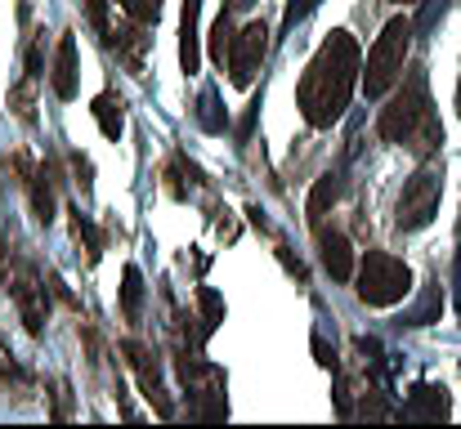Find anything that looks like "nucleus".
<instances>
[{
    "label": "nucleus",
    "mask_w": 461,
    "mask_h": 429,
    "mask_svg": "<svg viewBox=\"0 0 461 429\" xmlns=\"http://www.w3.org/2000/svg\"><path fill=\"white\" fill-rule=\"evenodd\" d=\"M358 72H363V54H358V40L349 31H331L318 54L309 58L305 76L296 85V103H301V117H305L313 130H327L345 117L349 99H354V85H358Z\"/></svg>",
    "instance_id": "nucleus-1"
},
{
    "label": "nucleus",
    "mask_w": 461,
    "mask_h": 429,
    "mask_svg": "<svg viewBox=\"0 0 461 429\" xmlns=\"http://www.w3.org/2000/svg\"><path fill=\"white\" fill-rule=\"evenodd\" d=\"M376 130H381L385 143H403V147H412L417 156H430V152L444 143V130H439V121H435V112H430V85H426L421 72H412V76L403 81V90L381 108Z\"/></svg>",
    "instance_id": "nucleus-2"
},
{
    "label": "nucleus",
    "mask_w": 461,
    "mask_h": 429,
    "mask_svg": "<svg viewBox=\"0 0 461 429\" xmlns=\"http://www.w3.org/2000/svg\"><path fill=\"white\" fill-rule=\"evenodd\" d=\"M408 49H412V18L408 13H394L381 27V36H376V45L367 49V63H363V90H367V99H381V94H390L403 81Z\"/></svg>",
    "instance_id": "nucleus-3"
},
{
    "label": "nucleus",
    "mask_w": 461,
    "mask_h": 429,
    "mask_svg": "<svg viewBox=\"0 0 461 429\" xmlns=\"http://www.w3.org/2000/svg\"><path fill=\"white\" fill-rule=\"evenodd\" d=\"M354 290H358L363 304L390 308V304L408 299V290H412V269H408L403 260L385 255V251H367L363 264L354 269Z\"/></svg>",
    "instance_id": "nucleus-4"
},
{
    "label": "nucleus",
    "mask_w": 461,
    "mask_h": 429,
    "mask_svg": "<svg viewBox=\"0 0 461 429\" xmlns=\"http://www.w3.org/2000/svg\"><path fill=\"white\" fill-rule=\"evenodd\" d=\"M439 197H444V174L435 165H421L408 183H403V197H399V210H394V224L403 233H417L435 219L439 210Z\"/></svg>",
    "instance_id": "nucleus-5"
},
{
    "label": "nucleus",
    "mask_w": 461,
    "mask_h": 429,
    "mask_svg": "<svg viewBox=\"0 0 461 429\" xmlns=\"http://www.w3.org/2000/svg\"><path fill=\"white\" fill-rule=\"evenodd\" d=\"M265 54H269V27L265 22H247L233 36V49H229V76H233V85H251L256 72L265 67Z\"/></svg>",
    "instance_id": "nucleus-6"
},
{
    "label": "nucleus",
    "mask_w": 461,
    "mask_h": 429,
    "mask_svg": "<svg viewBox=\"0 0 461 429\" xmlns=\"http://www.w3.org/2000/svg\"><path fill=\"white\" fill-rule=\"evenodd\" d=\"M122 349H126V358H131V367H135V376H140L144 398L157 407V416H161V421H166V416H175V403H170V394H166V385H161V371H157L153 353H149L140 340H126Z\"/></svg>",
    "instance_id": "nucleus-7"
},
{
    "label": "nucleus",
    "mask_w": 461,
    "mask_h": 429,
    "mask_svg": "<svg viewBox=\"0 0 461 429\" xmlns=\"http://www.w3.org/2000/svg\"><path fill=\"white\" fill-rule=\"evenodd\" d=\"M403 416H408V421H448V389H444V385L421 380V385L408 394Z\"/></svg>",
    "instance_id": "nucleus-8"
},
{
    "label": "nucleus",
    "mask_w": 461,
    "mask_h": 429,
    "mask_svg": "<svg viewBox=\"0 0 461 429\" xmlns=\"http://www.w3.org/2000/svg\"><path fill=\"white\" fill-rule=\"evenodd\" d=\"M9 290H14V299H18V313H23V322H27V331L32 335H41L45 331V286L36 282L32 273H23L18 282H9Z\"/></svg>",
    "instance_id": "nucleus-9"
},
{
    "label": "nucleus",
    "mask_w": 461,
    "mask_h": 429,
    "mask_svg": "<svg viewBox=\"0 0 461 429\" xmlns=\"http://www.w3.org/2000/svg\"><path fill=\"white\" fill-rule=\"evenodd\" d=\"M318 260H322V269H327L336 282H349V278H354V269H358L345 233H318Z\"/></svg>",
    "instance_id": "nucleus-10"
},
{
    "label": "nucleus",
    "mask_w": 461,
    "mask_h": 429,
    "mask_svg": "<svg viewBox=\"0 0 461 429\" xmlns=\"http://www.w3.org/2000/svg\"><path fill=\"white\" fill-rule=\"evenodd\" d=\"M197 13H202V0H184L179 9V67L193 76L197 63H202V36H197Z\"/></svg>",
    "instance_id": "nucleus-11"
},
{
    "label": "nucleus",
    "mask_w": 461,
    "mask_h": 429,
    "mask_svg": "<svg viewBox=\"0 0 461 429\" xmlns=\"http://www.w3.org/2000/svg\"><path fill=\"white\" fill-rule=\"evenodd\" d=\"M77 40L72 36H59V49H54V67H50V85L59 99H77Z\"/></svg>",
    "instance_id": "nucleus-12"
},
{
    "label": "nucleus",
    "mask_w": 461,
    "mask_h": 429,
    "mask_svg": "<svg viewBox=\"0 0 461 429\" xmlns=\"http://www.w3.org/2000/svg\"><path fill=\"white\" fill-rule=\"evenodd\" d=\"M340 192H345V179H340V170H331V174H322L318 183H313V192H309V201H305V210H309V219H322L336 201H340Z\"/></svg>",
    "instance_id": "nucleus-13"
},
{
    "label": "nucleus",
    "mask_w": 461,
    "mask_h": 429,
    "mask_svg": "<svg viewBox=\"0 0 461 429\" xmlns=\"http://www.w3.org/2000/svg\"><path fill=\"white\" fill-rule=\"evenodd\" d=\"M90 112H95V121H99V130L108 139H122V130H126V103H122V94H99Z\"/></svg>",
    "instance_id": "nucleus-14"
},
{
    "label": "nucleus",
    "mask_w": 461,
    "mask_h": 429,
    "mask_svg": "<svg viewBox=\"0 0 461 429\" xmlns=\"http://www.w3.org/2000/svg\"><path fill=\"white\" fill-rule=\"evenodd\" d=\"M23 183H27V192H32V215H36L41 224H50V219H54V188H50V170L41 165V170H32Z\"/></svg>",
    "instance_id": "nucleus-15"
},
{
    "label": "nucleus",
    "mask_w": 461,
    "mask_h": 429,
    "mask_svg": "<svg viewBox=\"0 0 461 429\" xmlns=\"http://www.w3.org/2000/svg\"><path fill=\"white\" fill-rule=\"evenodd\" d=\"M197 126H202L206 135H224V126H229V117H224V108H220V94H215L211 85L197 94Z\"/></svg>",
    "instance_id": "nucleus-16"
},
{
    "label": "nucleus",
    "mask_w": 461,
    "mask_h": 429,
    "mask_svg": "<svg viewBox=\"0 0 461 429\" xmlns=\"http://www.w3.org/2000/svg\"><path fill=\"white\" fill-rule=\"evenodd\" d=\"M122 313L131 322H140V313H144V278L135 264H126V273H122Z\"/></svg>",
    "instance_id": "nucleus-17"
},
{
    "label": "nucleus",
    "mask_w": 461,
    "mask_h": 429,
    "mask_svg": "<svg viewBox=\"0 0 461 429\" xmlns=\"http://www.w3.org/2000/svg\"><path fill=\"white\" fill-rule=\"evenodd\" d=\"M439 308H444V290H439V282H435L426 295H421V304L403 317V326H426V322H435V317H439Z\"/></svg>",
    "instance_id": "nucleus-18"
},
{
    "label": "nucleus",
    "mask_w": 461,
    "mask_h": 429,
    "mask_svg": "<svg viewBox=\"0 0 461 429\" xmlns=\"http://www.w3.org/2000/svg\"><path fill=\"white\" fill-rule=\"evenodd\" d=\"M233 36H238V31H233V18H229V13H220V22L211 27V58H215L220 67L229 63V49H233Z\"/></svg>",
    "instance_id": "nucleus-19"
},
{
    "label": "nucleus",
    "mask_w": 461,
    "mask_h": 429,
    "mask_svg": "<svg viewBox=\"0 0 461 429\" xmlns=\"http://www.w3.org/2000/svg\"><path fill=\"white\" fill-rule=\"evenodd\" d=\"M122 9H126V18L131 22H140V27H149L157 22V13H161V0H117Z\"/></svg>",
    "instance_id": "nucleus-20"
},
{
    "label": "nucleus",
    "mask_w": 461,
    "mask_h": 429,
    "mask_svg": "<svg viewBox=\"0 0 461 429\" xmlns=\"http://www.w3.org/2000/svg\"><path fill=\"white\" fill-rule=\"evenodd\" d=\"M197 299H202V308H206V326H202V331L211 335V331L224 322V304H220V295H215V290H206V286L197 290Z\"/></svg>",
    "instance_id": "nucleus-21"
},
{
    "label": "nucleus",
    "mask_w": 461,
    "mask_h": 429,
    "mask_svg": "<svg viewBox=\"0 0 461 429\" xmlns=\"http://www.w3.org/2000/svg\"><path fill=\"white\" fill-rule=\"evenodd\" d=\"M77 237H86V251H90V260H99V255H104V237H99V228H95L86 215H77Z\"/></svg>",
    "instance_id": "nucleus-22"
},
{
    "label": "nucleus",
    "mask_w": 461,
    "mask_h": 429,
    "mask_svg": "<svg viewBox=\"0 0 461 429\" xmlns=\"http://www.w3.org/2000/svg\"><path fill=\"white\" fill-rule=\"evenodd\" d=\"M72 174H77V188H81V192H90V188H95V179H90V174H95V165H90V156H81V152H72Z\"/></svg>",
    "instance_id": "nucleus-23"
},
{
    "label": "nucleus",
    "mask_w": 461,
    "mask_h": 429,
    "mask_svg": "<svg viewBox=\"0 0 461 429\" xmlns=\"http://www.w3.org/2000/svg\"><path fill=\"white\" fill-rule=\"evenodd\" d=\"M90 22H95V31L108 40L113 36V27H108V9H104V0H90Z\"/></svg>",
    "instance_id": "nucleus-24"
},
{
    "label": "nucleus",
    "mask_w": 461,
    "mask_h": 429,
    "mask_svg": "<svg viewBox=\"0 0 461 429\" xmlns=\"http://www.w3.org/2000/svg\"><path fill=\"white\" fill-rule=\"evenodd\" d=\"M9 380H27L18 367H14V358H9V349L0 344V385H9Z\"/></svg>",
    "instance_id": "nucleus-25"
},
{
    "label": "nucleus",
    "mask_w": 461,
    "mask_h": 429,
    "mask_svg": "<svg viewBox=\"0 0 461 429\" xmlns=\"http://www.w3.org/2000/svg\"><path fill=\"white\" fill-rule=\"evenodd\" d=\"M313 353H318V362H322V367H331V353H327V344H322V340H313Z\"/></svg>",
    "instance_id": "nucleus-26"
},
{
    "label": "nucleus",
    "mask_w": 461,
    "mask_h": 429,
    "mask_svg": "<svg viewBox=\"0 0 461 429\" xmlns=\"http://www.w3.org/2000/svg\"><path fill=\"white\" fill-rule=\"evenodd\" d=\"M224 4H229V13H238V9H251L256 0H224Z\"/></svg>",
    "instance_id": "nucleus-27"
},
{
    "label": "nucleus",
    "mask_w": 461,
    "mask_h": 429,
    "mask_svg": "<svg viewBox=\"0 0 461 429\" xmlns=\"http://www.w3.org/2000/svg\"><path fill=\"white\" fill-rule=\"evenodd\" d=\"M453 286H457V299H461V246H457V269H453Z\"/></svg>",
    "instance_id": "nucleus-28"
},
{
    "label": "nucleus",
    "mask_w": 461,
    "mask_h": 429,
    "mask_svg": "<svg viewBox=\"0 0 461 429\" xmlns=\"http://www.w3.org/2000/svg\"><path fill=\"white\" fill-rule=\"evenodd\" d=\"M457 117H461V81H457Z\"/></svg>",
    "instance_id": "nucleus-29"
},
{
    "label": "nucleus",
    "mask_w": 461,
    "mask_h": 429,
    "mask_svg": "<svg viewBox=\"0 0 461 429\" xmlns=\"http://www.w3.org/2000/svg\"><path fill=\"white\" fill-rule=\"evenodd\" d=\"M394 4H417V0H394Z\"/></svg>",
    "instance_id": "nucleus-30"
}]
</instances>
